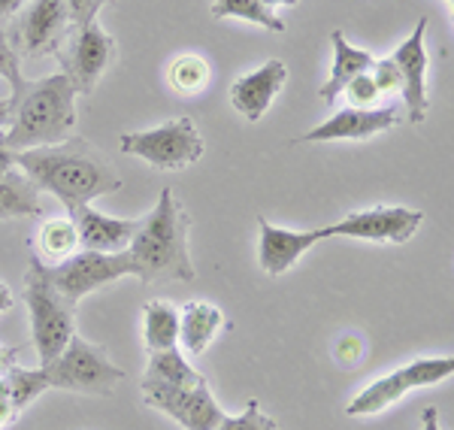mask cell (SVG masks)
Returning a JSON list of instances; mask_svg holds the SVG:
<instances>
[{"instance_id":"cell-2","label":"cell","mask_w":454,"mask_h":430,"mask_svg":"<svg viewBox=\"0 0 454 430\" xmlns=\"http://www.w3.org/2000/svg\"><path fill=\"white\" fill-rule=\"evenodd\" d=\"M188 231H192L188 209L182 207L173 188H160L155 209L140 218V228L128 246L137 267V279L143 285L194 279L197 273L192 264V252H188Z\"/></svg>"},{"instance_id":"cell-9","label":"cell","mask_w":454,"mask_h":430,"mask_svg":"<svg viewBox=\"0 0 454 430\" xmlns=\"http://www.w3.org/2000/svg\"><path fill=\"white\" fill-rule=\"evenodd\" d=\"M58 61L76 94H91L109 70V64L115 61V40L94 19L88 25H79L64 40V46L58 49Z\"/></svg>"},{"instance_id":"cell-12","label":"cell","mask_w":454,"mask_h":430,"mask_svg":"<svg viewBox=\"0 0 454 430\" xmlns=\"http://www.w3.org/2000/svg\"><path fill=\"white\" fill-rule=\"evenodd\" d=\"M70 31L67 0H34L10 34L19 58H46L64 46Z\"/></svg>"},{"instance_id":"cell-20","label":"cell","mask_w":454,"mask_h":430,"mask_svg":"<svg viewBox=\"0 0 454 430\" xmlns=\"http://www.w3.org/2000/svg\"><path fill=\"white\" fill-rule=\"evenodd\" d=\"M143 342L145 352H164L179 342V309L167 301H149L143 306Z\"/></svg>"},{"instance_id":"cell-26","label":"cell","mask_w":454,"mask_h":430,"mask_svg":"<svg viewBox=\"0 0 454 430\" xmlns=\"http://www.w3.org/2000/svg\"><path fill=\"white\" fill-rule=\"evenodd\" d=\"M6 379V385H10V397H12V406L21 412L27 403H34L40 395H46L49 391V385H46V376H43V370L36 367V370H25V367H10L4 373Z\"/></svg>"},{"instance_id":"cell-11","label":"cell","mask_w":454,"mask_h":430,"mask_svg":"<svg viewBox=\"0 0 454 430\" xmlns=\"http://www.w3.org/2000/svg\"><path fill=\"white\" fill-rule=\"evenodd\" d=\"M424 224L421 209L409 207H370L361 213H351L342 222L327 224L331 237L364 239V243H409Z\"/></svg>"},{"instance_id":"cell-19","label":"cell","mask_w":454,"mask_h":430,"mask_svg":"<svg viewBox=\"0 0 454 430\" xmlns=\"http://www.w3.org/2000/svg\"><path fill=\"white\" fill-rule=\"evenodd\" d=\"M331 43H333V67H331V79H327L325 85L318 89L321 94V104L325 106H333V100L340 98L342 89L351 82L355 76H361V73H370L372 67V58L370 52H364V49L351 46L346 40V34L342 31H333L331 34Z\"/></svg>"},{"instance_id":"cell-8","label":"cell","mask_w":454,"mask_h":430,"mask_svg":"<svg viewBox=\"0 0 454 430\" xmlns=\"http://www.w3.org/2000/svg\"><path fill=\"white\" fill-rule=\"evenodd\" d=\"M454 373V358H419L406 367L394 370L382 379H376L372 385L361 391L351 403L346 406V415L351 418H367V415L385 412L387 406L400 403L409 391L430 388V385L442 382Z\"/></svg>"},{"instance_id":"cell-27","label":"cell","mask_w":454,"mask_h":430,"mask_svg":"<svg viewBox=\"0 0 454 430\" xmlns=\"http://www.w3.org/2000/svg\"><path fill=\"white\" fill-rule=\"evenodd\" d=\"M0 79L10 82V98H19L21 89H25V76H21V58L12 49L10 34L0 27Z\"/></svg>"},{"instance_id":"cell-14","label":"cell","mask_w":454,"mask_h":430,"mask_svg":"<svg viewBox=\"0 0 454 430\" xmlns=\"http://www.w3.org/2000/svg\"><path fill=\"white\" fill-rule=\"evenodd\" d=\"M258 264L267 276H285L312 246H318L321 239H331L327 224L312 231H288L270 224L263 215L258 218Z\"/></svg>"},{"instance_id":"cell-21","label":"cell","mask_w":454,"mask_h":430,"mask_svg":"<svg viewBox=\"0 0 454 430\" xmlns=\"http://www.w3.org/2000/svg\"><path fill=\"white\" fill-rule=\"evenodd\" d=\"M43 215L40 188L21 170H10L0 176V218H34Z\"/></svg>"},{"instance_id":"cell-35","label":"cell","mask_w":454,"mask_h":430,"mask_svg":"<svg viewBox=\"0 0 454 430\" xmlns=\"http://www.w3.org/2000/svg\"><path fill=\"white\" fill-rule=\"evenodd\" d=\"M12 115H16V100H12V98H0V128L12 125Z\"/></svg>"},{"instance_id":"cell-24","label":"cell","mask_w":454,"mask_h":430,"mask_svg":"<svg viewBox=\"0 0 454 430\" xmlns=\"http://www.w3.org/2000/svg\"><path fill=\"white\" fill-rule=\"evenodd\" d=\"M212 79V70L207 64V58L200 55H179L170 61L167 67V82H170L173 91H179L182 98H194V94L207 91Z\"/></svg>"},{"instance_id":"cell-29","label":"cell","mask_w":454,"mask_h":430,"mask_svg":"<svg viewBox=\"0 0 454 430\" xmlns=\"http://www.w3.org/2000/svg\"><path fill=\"white\" fill-rule=\"evenodd\" d=\"M342 94H346L348 106H355V109H372V104H376V100L382 98V94H379V89H376V82H372L370 73H361V76L351 79L346 89H342Z\"/></svg>"},{"instance_id":"cell-6","label":"cell","mask_w":454,"mask_h":430,"mask_svg":"<svg viewBox=\"0 0 454 430\" xmlns=\"http://www.w3.org/2000/svg\"><path fill=\"white\" fill-rule=\"evenodd\" d=\"M119 149L124 155L143 158L155 170H185L194 161H200L207 145L197 130L194 119L182 115V119H170L164 125L152 130H130V134L119 137Z\"/></svg>"},{"instance_id":"cell-7","label":"cell","mask_w":454,"mask_h":430,"mask_svg":"<svg viewBox=\"0 0 454 430\" xmlns=\"http://www.w3.org/2000/svg\"><path fill=\"white\" fill-rule=\"evenodd\" d=\"M43 273H46V279L52 282L58 294H64L76 306L82 297L94 294V291L109 285V282H119L124 276H137V267L128 249L113 254L82 249L73 258L61 261V264H43Z\"/></svg>"},{"instance_id":"cell-36","label":"cell","mask_w":454,"mask_h":430,"mask_svg":"<svg viewBox=\"0 0 454 430\" xmlns=\"http://www.w3.org/2000/svg\"><path fill=\"white\" fill-rule=\"evenodd\" d=\"M16 358H19V348H6V346H0V376H4L10 367H16Z\"/></svg>"},{"instance_id":"cell-31","label":"cell","mask_w":454,"mask_h":430,"mask_svg":"<svg viewBox=\"0 0 454 430\" xmlns=\"http://www.w3.org/2000/svg\"><path fill=\"white\" fill-rule=\"evenodd\" d=\"M109 0H67V12H70V25H88V21L98 19V10Z\"/></svg>"},{"instance_id":"cell-39","label":"cell","mask_w":454,"mask_h":430,"mask_svg":"<svg viewBox=\"0 0 454 430\" xmlns=\"http://www.w3.org/2000/svg\"><path fill=\"white\" fill-rule=\"evenodd\" d=\"M12 303H16V297H12V291L0 282V312H6V309H12Z\"/></svg>"},{"instance_id":"cell-22","label":"cell","mask_w":454,"mask_h":430,"mask_svg":"<svg viewBox=\"0 0 454 430\" xmlns=\"http://www.w3.org/2000/svg\"><path fill=\"white\" fill-rule=\"evenodd\" d=\"M79 252V233L70 218H46L36 233V258L43 264H61Z\"/></svg>"},{"instance_id":"cell-33","label":"cell","mask_w":454,"mask_h":430,"mask_svg":"<svg viewBox=\"0 0 454 430\" xmlns=\"http://www.w3.org/2000/svg\"><path fill=\"white\" fill-rule=\"evenodd\" d=\"M19 418V410L12 406V397H10V385H6V379L0 376V427L12 425V421Z\"/></svg>"},{"instance_id":"cell-15","label":"cell","mask_w":454,"mask_h":430,"mask_svg":"<svg viewBox=\"0 0 454 430\" xmlns=\"http://www.w3.org/2000/svg\"><path fill=\"white\" fill-rule=\"evenodd\" d=\"M400 125V109L382 106V109H355L346 106L318 128L306 130L294 143H333V140H370L376 134Z\"/></svg>"},{"instance_id":"cell-25","label":"cell","mask_w":454,"mask_h":430,"mask_svg":"<svg viewBox=\"0 0 454 430\" xmlns=\"http://www.w3.org/2000/svg\"><path fill=\"white\" fill-rule=\"evenodd\" d=\"M209 12L212 19H243L263 27V31L285 34V21L273 10H267L261 0H212Z\"/></svg>"},{"instance_id":"cell-4","label":"cell","mask_w":454,"mask_h":430,"mask_svg":"<svg viewBox=\"0 0 454 430\" xmlns=\"http://www.w3.org/2000/svg\"><path fill=\"white\" fill-rule=\"evenodd\" d=\"M25 303L31 312V340L36 355H40V364L55 361L76 333V322H73L76 306L52 288L36 254H31V267L25 273Z\"/></svg>"},{"instance_id":"cell-23","label":"cell","mask_w":454,"mask_h":430,"mask_svg":"<svg viewBox=\"0 0 454 430\" xmlns=\"http://www.w3.org/2000/svg\"><path fill=\"white\" fill-rule=\"evenodd\" d=\"M143 382L155 385H176V388H188V385L207 382L192 364L185 361V355L179 348H164V352H152L149 364H145Z\"/></svg>"},{"instance_id":"cell-1","label":"cell","mask_w":454,"mask_h":430,"mask_svg":"<svg viewBox=\"0 0 454 430\" xmlns=\"http://www.w3.org/2000/svg\"><path fill=\"white\" fill-rule=\"evenodd\" d=\"M16 167L40 192L55 194L67 207V213L121 188L119 173L82 137L16 152Z\"/></svg>"},{"instance_id":"cell-10","label":"cell","mask_w":454,"mask_h":430,"mask_svg":"<svg viewBox=\"0 0 454 430\" xmlns=\"http://www.w3.org/2000/svg\"><path fill=\"white\" fill-rule=\"evenodd\" d=\"M143 400L145 406L164 412L167 418L179 421L185 430H215L224 418V410L215 403L207 382L188 385V388L143 382Z\"/></svg>"},{"instance_id":"cell-38","label":"cell","mask_w":454,"mask_h":430,"mask_svg":"<svg viewBox=\"0 0 454 430\" xmlns=\"http://www.w3.org/2000/svg\"><path fill=\"white\" fill-rule=\"evenodd\" d=\"M421 430H439V412L434 406H427V410L421 412Z\"/></svg>"},{"instance_id":"cell-5","label":"cell","mask_w":454,"mask_h":430,"mask_svg":"<svg viewBox=\"0 0 454 430\" xmlns=\"http://www.w3.org/2000/svg\"><path fill=\"white\" fill-rule=\"evenodd\" d=\"M49 388L76 391V395H113L124 382V370L109 361L106 348L73 333L55 361L40 364Z\"/></svg>"},{"instance_id":"cell-13","label":"cell","mask_w":454,"mask_h":430,"mask_svg":"<svg viewBox=\"0 0 454 430\" xmlns=\"http://www.w3.org/2000/svg\"><path fill=\"white\" fill-rule=\"evenodd\" d=\"M427 19H419L415 31L409 34V40H403L394 55H387L400 70V79H403V104H406V115L409 121H424L427 119V106H430V98H427V67H430V58H427Z\"/></svg>"},{"instance_id":"cell-16","label":"cell","mask_w":454,"mask_h":430,"mask_svg":"<svg viewBox=\"0 0 454 430\" xmlns=\"http://www.w3.org/2000/svg\"><path fill=\"white\" fill-rule=\"evenodd\" d=\"M285 79H288V67L279 58H270L267 64H261L258 70L239 76L231 85V106L237 109L243 119L261 121L267 115L270 104L276 100V94L282 91Z\"/></svg>"},{"instance_id":"cell-18","label":"cell","mask_w":454,"mask_h":430,"mask_svg":"<svg viewBox=\"0 0 454 430\" xmlns=\"http://www.w3.org/2000/svg\"><path fill=\"white\" fill-rule=\"evenodd\" d=\"M227 324L224 312L207 301H192L179 309V342L192 358H200Z\"/></svg>"},{"instance_id":"cell-30","label":"cell","mask_w":454,"mask_h":430,"mask_svg":"<svg viewBox=\"0 0 454 430\" xmlns=\"http://www.w3.org/2000/svg\"><path fill=\"white\" fill-rule=\"evenodd\" d=\"M370 76H372V82H376L379 94H394V91L403 89L400 70H397V64H394L391 58H379V61H372Z\"/></svg>"},{"instance_id":"cell-28","label":"cell","mask_w":454,"mask_h":430,"mask_svg":"<svg viewBox=\"0 0 454 430\" xmlns=\"http://www.w3.org/2000/svg\"><path fill=\"white\" fill-rule=\"evenodd\" d=\"M215 430H279V425H276L270 415L261 412L258 400H248L243 415H224L222 425H218Z\"/></svg>"},{"instance_id":"cell-32","label":"cell","mask_w":454,"mask_h":430,"mask_svg":"<svg viewBox=\"0 0 454 430\" xmlns=\"http://www.w3.org/2000/svg\"><path fill=\"white\" fill-rule=\"evenodd\" d=\"M361 358H364V342L357 337H342L336 342V361H340L342 367H355Z\"/></svg>"},{"instance_id":"cell-34","label":"cell","mask_w":454,"mask_h":430,"mask_svg":"<svg viewBox=\"0 0 454 430\" xmlns=\"http://www.w3.org/2000/svg\"><path fill=\"white\" fill-rule=\"evenodd\" d=\"M16 170V152L6 149V140H4V130H0V176L4 173Z\"/></svg>"},{"instance_id":"cell-17","label":"cell","mask_w":454,"mask_h":430,"mask_svg":"<svg viewBox=\"0 0 454 430\" xmlns=\"http://www.w3.org/2000/svg\"><path fill=\"white\" fill-rule=\"evenodd\" d=\"M70 222L76 224L79 249L104 252V254L124 252L130 246V239H134L137 228H140L137 218L104 215V213H98V209H91V203L70 209Z\"/></svg>"},{"instance_id":"cell-3","label":"cell","mask_w":454,"mask_h":430,"mask_svg":"<svg viewBox=\"0 0 454 430\" xmlns=\"http://www.w3.org/2000/svg\"><path fill=\"white\" fill-rule=\"evenodd\" d=\"M16 100L12 125L4 134L6 149L25 152L58 145L76 130V89L64 73L25 82Z\"/></svg>"},{"instance_id":"cell-40","label":"cell","mask_w":454,"mask_h":430,"mask_svg":"<svg viewBox=\"0 0 454 430\" xmlns=\"http://www.w3.org/2000/svg\"><path fill=\"white\" fill-rule=\"evenodd\" d=\"M263 6H267V10H276V6H297L300 0H261Z\"/></svg>"},{"instance_id":"cell-41","label":"cell","mask_w":454,"mask_h":430,"mask_svg":"<svg viewBox=\"0 0 454 430\" xmlns=\"http://www.w3.org/2000/svg\"><path fill=\"white\" fill-rule=\"evenodd\" d=\"M449 4H454V0H449Z\"/></svg>"},{"instance_id":"cell-37","label":"cell","mask_w":454,"mask_h":430,"mask_svg":"<svg viewBox=\"0 0 454 430\" xmlns=\"http://www.w3.org/2000/svg\"><path fill=\"white\" fill-rule=\"evenodd\" d=\"M25 4H27V0H0V21L12 19Z\"/></svg>"}]
</instances>
